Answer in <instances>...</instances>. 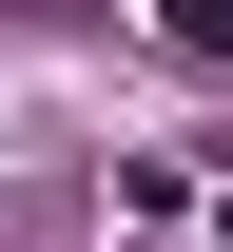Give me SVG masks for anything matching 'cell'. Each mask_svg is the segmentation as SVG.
<instances>
[{"label":"cell","mask_w":233,"mask_h":252,"mask_svg":"<svg viewBox=\"0 0 233 252\" xmlns=\"http://www.w3.org/2000/svg\"><path fill=\"white\" fill-rule=\"evenodd\" d=\"M214 233H233V194H214Z\"/></svg>","instance_id":"cell-1"}]
</instances>
